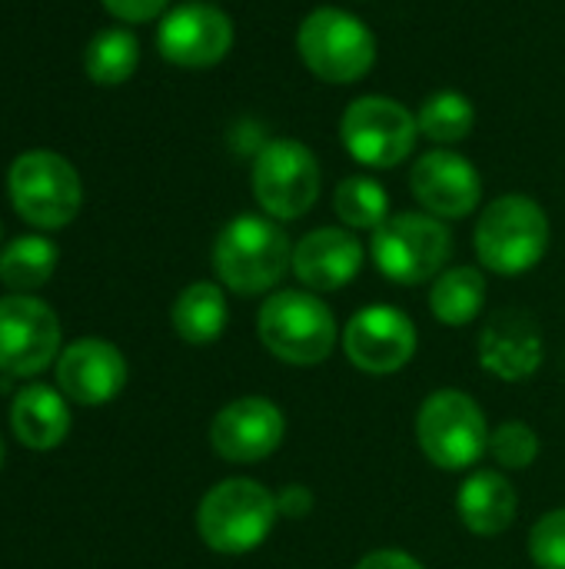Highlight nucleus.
<instances>
[{"mask_svg": "<svg viewBox=\"0 0 565 569\" xmlns=\"http://www.w3.org/2000/svg\"><path fill=\"white\" fill-rule=\"evenodd\" d=\"M363 267V247L350 230L320 227L306 233L293 250V273L303 287L333 293L356 280Z\"/></svg>", "mask_w": 565, "mask_h": 569, "instance_id": "a211bd4d", "label": "nucleus"}, {"mask_svg": "<svg viewBox=\"0 0 565 569\" xmlns=\"http://www.w3.org/2000/svg\"><path fill=\"white\" fill-rule=\"evenodd\" d=\"M356 569H423V563L403 550H376V553L363 557Z\"/></svg>", "mask_w": 565, "mask_h": 569, "instance_id": "7c9ffc66", "label": "nucleus"}, {"mask_svg": "<svg viewBox=\"0 0 565 569\" xmlns=\"http://www.w3.org/2000/svg\"><path fill=\"white\" fill-rule=\"evenodd\" d=\"M170 0H103V7L117 17V20H127V23H143V20H153L157 13H163Z\"/></svg>", "mask_w": 565, "mask_h": 569, "instance_id": "c85d7f7f", "label": "nucleus"}, {"mask_svg": "<svg viewBox=\"0 0 565 569\" xmlns=\"http://www.w3.org/2000/svg\"><path fill=\"white\" fill-rule=\"evenodd\" d=\"M173 330L186 343H213L226 330V297L216 283H190L173 303Z\"/></svg>", "mask_w": 565, "mask_h": 569, "instance_id": "412c9836", "label": "nucleus"}, {"mask_svg": "<svg viewBox=\"0 0 565 569\" xmlns=\"http://www.w3.org/2000/svg\"><path fill=\"white\" fill-rule=\"evenodd\" d=\"M500 467L506 470H526L539 457V437L529 423L509 420L490 433V450H486Z\"/></svg>", "mask_w": 565, "mask_h": 569, "instance_id": "bb28decb", "label": "nucleus"}, {"mask_svg": "<svg viewBox=\"0 0 565 569\" xmlns=\"http://www.w3.org/2000/svg\"><path fill=\"white\" fill-rule=\"evenodd\" d=\"M293 267V247L270 217H236L213 243V270L236 293H266Z\"/></svg>", "mask_w": 565, "mask_h": 569, "instance_id": "f257e3e1", "label": "nucleus"}, {"mask_svg": "<svg viewBox=\"0 0 565 569\" xmlns=\"http://www.w3.org/2000/svg\"><path fill=\"white\" fill-rule=\"evenodd\" d=\"M7 190H10L13 210L40 230L67 227L77 217L80 200H83L77 170L70 167V160H63L53 150L20 153L10 163Z\"/></svg>", "mask_w": 565, "mask_h": 569, "instance_id": "423d86ee", "label": "nucleus"}, {"mask_svg": "<svg viewBox=\"0 0 565 569\" xmlns=\"http://www.w3.org/2000/svg\"><path fill=\"white\" fill-rule=\"evenodd\" d=\"M410 187L416 200L433 217H443V220L470 217L483 197L480 170L453 150H430L426 157H420L410 173Z\"/></svg>", "mask_w": 565, "mask_h": 569, "instance_id": "2eb2a0df", "label": "nucleus"}, {"mask_svg": "<svg viewBox=\"0 0 565 569\" xmlns=\"http://www.w3.org/2000/svg\"><path fill=\"white\" fill-rule=\"evenodd\" d=\"M450 250L453 237L433 213H396L373 230V260L380 273L403 287L440 277Z\"/></svg>", "mask_w": 565, "mask_h": 569, "instance_id": "6e6552de", "label": "nucleus"}, {"mask_svg": "<svg viewBox=\"0 0 565 569\" xmlns=\"http://www.w3.org/2000/svg\"><path fill=\"white\" fill-rule=\"evenodd\" d=\"M10 430L30 450H53L70 433L67 400L43 383L23 387L10 403Z\"/></svg>", "mask_w": 565, "mask_h": 569, "instance_id": "6ab92c4d", "label": "nucleus"}, {"mask_svg": "<svg viewBox=\"0 0 565 569\" xmlns=\"http://www.w3.org/2000/svg\"><path fill=\"white\" fill-rule=\"evenodd\" d=\"M276 507H280V517L303 520L313 510V493L306 487H286V490L276 493Z\"/></svg>", "mask_w": 565, "mask_h": 569, "instance_id": "c756f323", "label": "nucleus"}, {"mask_svg": "<svg viewBox=\"0 0 565 569\" xmlns=\"http://www.w3.org/2000/svg\"><path fill=\"white\" fill-rule=\"evenodd\" d=\"M476 257L500 277L533 270L549 247V220L543 207L523 193L493 200L476 223Z\"/></svg>", "mask_w": 565, "mask_h": 569, "instance_id": "7ed1b4c3", "label": "nucleus"}, {"mask_svg": "<svg viewBox=\"0 0 565 569\" xmlns=\"http://www.w3.org/2000/svg\"><path fill=\"white\" fill-rule=\"evenodd\" d=\"M529 557L539 569H565V510H549L529 533Z\"/></svg>", "mask_w": 565, "mask_h": 569, "instance_id": "cd10ccee", "label": "nucleus"}, {"mask_svg": "<svg viewBox=\"0 0 565 569\" xmlns=\"http://www.w3.org/2000/svg\"><path fill=\"white\" fill-rule=\"evenodd\" d=\"M60 393L80 407L110 403L127 383V360L107 340H77L57 360Z\"/></svg>", "mask_w": 565, "mask_h": 569, "instance_id": "dca6fc26", "label": "nucleus"}, {"mask_svg": "<svg viewBox=\"0 0 565 569\" xmlns=\"http://www.w3.org/2000/svg\"><path fill=\"white\" fill-rule=\"evenodd\" d=\"M276 517H280L276 493H270L256 480L233 477L216 483L203 497L196 510V530L210 550L240 557L256 550L273 533Z\"/></svg>", "mask_w": 565, "mask_h": 569, "instance_id": "f03ea898", "label": "nucleus"}, {"mask_svg": "<svg viewBox=\"0 0 565 569\" xmlns=\"http://www.w3.org/2000/svg\"><path fill=\"white\" fill-rule=\"evenodd\" d=\"M286 420L273 400L240 397L226 403L210 423V443L226 463H256L280 450Z\"/></svg>", "mask_w": 565, "mask_h": 569, "instance_id": "4468645a", "label": "nucleus"}, {"mask_svg": "<svg viewBox=\"0 0 565 569\" xmlns=\"http://www.w3.org/2000/svg\"><path fill=\"white\" fill-rule=\"evenodd\" d=\"M480 363L500 380H526L543 363L539 323L523 310L496 313L480 337Z\"/></svg>", "mask_w": 565, "mask_h": 569, "instance_id": "f3484780", "label": "nucleus"}, {"mask_svg": "<svg viewBox=\"0 0 565 569\" xmlns=\"http://www.w3.org/2000/svg\"><path fill=\"white\" fill-rule=\"evenodd\" d=\"M157 47L176 67H213L233 47V23L213 3H180L163 17L157 30Z\"/></svg>", "mask_w": 565, "mask_h": 569, "instance_id": "f8f14e48", "label": "nucleus"}, {"mask_svg": "<svg viewBox=\"0 0 565 569\" xmlns=\"http://www.w3.org/2000/svg\"><path fill=\"white\" fill-rule=\"evenodd\" d=\"M343 350L363 373H396L416 353V327L396 307H366L346 323Z\"/></svg>", "mask_w": 565, "mask_h": 569, "instance_id": "ddd939ff", "label": "nucleus"}, {"mask_svg": "<svg viewBox=\"0 0 565 569\" xmlns=\"http://www.w3.org/2000/svg\"><path fill=\"white\" fill-rule=\"evenodd\" d=\"M416 440L440 470H470L490 450V427L470 393L440 390L420 407Z\"/></svg>", "mask_w": 565, "mask_h": 569, "instance_id": "0eeeda50", "label": "nucleus"}, {"mask_svg": "<svg viewBox=\"0 0 565 569\" xmlns=\"http://www.w3.org/2000/svg\"><path fill=\"white\" fill-rule=\"evenodd\" d=\"M296 50L303 63L330 83H353L370 73L376 63L373 30L350 10L320 7L313 10L296 33Z\"/></svg>", "mask_w": 565, "mask_h": 569, "instance_id": "39448f33", "label": "nucleus"}, {"mask_svg": "<svg viewBox=\"0 0 565 569\" xmlns=\"http://www.w3.org/2000/svg\"><path fill=\"white\" fill-rule=\"evenodd\" d=\"M320 163L310 147L296 140H270L253 163L256 203L273 220L303 217L320 197Z\"/></svg>", "mask_w": 565, "mask_h": 569, "instance_id": "9d476101", "label": "nucleus"}, {"mask_svg": "<svg viewBox=\"0 0 565 569\" xmlns=\"http://www.w3.org/2000/svg\"><path fill=\"white\" fill-rule=\"evenodd\" d=\"M416 123H420V133H426L430 140L456 143V140L470 137V130L476 123V110H473L470 97H463L456 90H440L420 107Z\"/></svg>", "mask_w": 565, "mask_h": 569, "instance_id": "393cba45", "label": "nucleus"}, {"mask_svg": "<svg viewBox=\"0 0 565 569\" xmlns=\"http://www.w3.org/2000/svg\"><path fill=\"white\" fill-rule=\"evenodd\" d=\"M263 347L290 367H316L336 347V320L330 307L303 290L273 293L256 317Z\"/></svg>", "mask_w": 565, "mask_h": 569, "instance_id": "20e7f679", "label": "nucleus"}, {"mask_svg": "<svg viewBox=\"0 0 565 569\" xmlns=\"http://www.w3.org/2000/svg\"><path fill=\"white\" fill-rule=\"evenodd\" d=\"M483 300H486V280L476 267L443 270L430 290V307H433L436 320L446 327L473 323L483 310Z\"/></svg>", "mask_w": 565, "mask_h": 569, "instance_id": "4be33fe9", "label": "nucleus"}, {"mask_svg": "<svg viewBox=\"0 0 565 569\" xmlns=\"http://www.w3.org/2000/svg\"><path fill=\"white\" fill-rule=\"evenodd\" d=\"M416 117L390 97H360L340 120L343 147L366 167L390 170L403 163L416 147Z\"/></svg>", "mask_w": 565, "mask_h": 569, "instance_id": "1a4fd4ad", "label": "nucleus"}, {"mask_svg": "<svg viewBox=\"0 0 565 569\" xmlns=\"http://www.w3.org/2000/svg\"><path fill=\"white\" fill-rule=\"evenodd\" d=\"M516 507L519 503H516L513 483L496 470L473 473L460 487V497H456L460 520L476 537H500L503 530H509L516 520Z\"/></svg>", "mask_w": 565, "mask_h": 569, "instance_id": "aec40b11", "label": "nucleus"}, {"mask_svg": "<svg viewBox=\"0 0 565 569\" xmlns=\"http://www.w3.org/2000/svg\"><path fill=\"white\" fill-rule=\"evenodd\" d=\"M0 460H3V443H0Z\"/></svg>", "mask_w": 565, "mask_h": 569, "instance_id": "2f4dec72", "label": "nucleus"}, {"mask_svg": "<svg viewBox=\"0 0 565 569\" xmlns=\"http://www.w3.org/2000/svg\"><path fill=\"white\" fill-rule=\"evenodd\" d=\"M60 350V320L57 313L23 293L0 300V373L7 377H37Z\"/></svg>", "mask_w": 565, "mask_h": 569, "instance_id": "9b49d317", "label": "nucleus"}, {"mask_svg": "<svg viewBox=\"0 0 565 569\" xmlns=\"http://www.w3.org/2000/svg\"><path fill=\"white\" fill-rule=\"evenodd\" d=\"M57 270V247L47 237H17L0 253V280L23 293L43 287Z\"/></svg>", "mask_w": 565, "mask_h": 569, "instance_id": "5701e85b", "label": "nucleus"}, {"mask_svg": "<svg viewBox=\"0 0 565 569\" xmlns=\"http://www.w3.org/2000/svg\"><path fill=\"white\" fill-rule=\"evenodd\" d=\"M336 213L353 230H376L390 220V193L370 177H350L336 187Z\"/></svg>", "mask_w": 565, "mask_h": 569, "instance_id": "a878e982", "label": "nucleus"}, {"mask_svg": "<svg viewBox=\"0 0 565 569\" xmlns=\"http://www.w3.org/2000/svg\"><path fill=\"white\" fill-rule=\"evenodd\" d=\"M137 63H140V43L130 30H120V27L97 33L83 57L87 77L93 83H107V87L130 80Z\"/></svg>", "mask_w": 565, "mask_h": 569, "instance_id": "b1692460", "label": "nucleus"}]
</instances>
